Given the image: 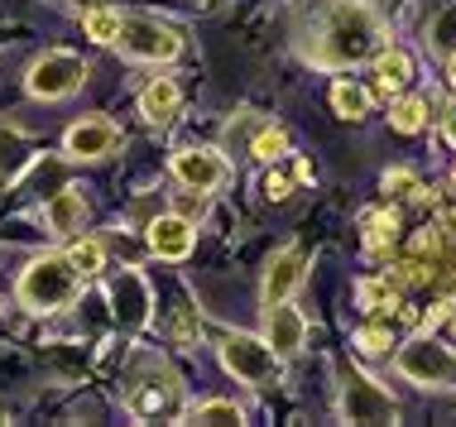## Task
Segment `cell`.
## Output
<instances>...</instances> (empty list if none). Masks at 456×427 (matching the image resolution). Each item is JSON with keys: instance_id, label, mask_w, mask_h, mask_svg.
Segmentation results:
<instances>
[{"instance_id": "6da1fadb", "label": "cell", "mask_w": 456, "mask_h": 427, "mask_svg": "<svg viewBox=\"0 0 456 427\" xmlns=\"http://www.w3.org/2000/svg\"><path fill=\"white\" fill-rule=\"evenodd\" d=\"M375 48H379L375 15L361 10V5H337L322 20V29L313 34L307 58H313L317 68H351V63H361V58H370Z\"/></svg>"}, {"instance_id": "7a4b0ae2", "label": "cell", "mask_w": 456, "mask_h": 427, "mask_svg": "<svg viewBox=\"0 0 456 427\" xmlns=\"http://www.w3.org/2000/svg\"><path fill=\"white\" fill-rule=\"evenodd\" d=\"M72 293H77V270H72L68 254H44V260H34L20 278V298H24V308H34V312L68 308Z\"/></svg>"}, {"instance_id": "3957f363", "label": "cell", "mask_w": 456, "mask_h": 427, "mask_svg": "<svg viewBox=\"0 0 456 427\" xmlns=\"http://www.w3.org/2000/svg\"><path fill=\"white\" fill-rule=\"evenodd\" d=\"M221 365H226L231 375H236L240 384H250V389H265V384H274L279 380V365H283V356L269 341H260V336H226L221 341Z\"/></svg>"}, {"instance_id": "277c9868", "label": "cell", "mask_w": 456, "mask_h": 427, "mask_svg": "<svg viewBox=\"0 0 456 427\" xmlns=\"http://www.w3.org/2000/svg\"><path fill=\"white\" fill-rule=\"evenodd\" d=\"M120 53L126 58H144V63H168V58H178L183 39L168 24L159 20H120V34H116Z\"/></svg>"}, {"instance_id": "5b68a950", "label": "cell", "mask_w": 456, "mask_h": 427, "mask_svg": "<svg viewBox=\"0 0 456 427\" xmlns=\"http://www.w3.org/2000/svg\"><path fill=\"white\" fill-rule=\"evenodd\" d=\"M399 370L409 375L413 384H433V389L456 384V356L447 346H437V341H428V336H418L399 350Z\"/></svg>"}, {"instance_id": "8992f818", "label": "cell", "mask_w": 456, "mask_h": 427, "mask_svg": "<svg viewBox=\"0 0 456 427\" xmlns=\"http://www.w3.org/2000/svg\"><path fill=\"white\" fill-rule=\"evenodd\" d=\"M82 77H87V63H82L77 53L53 48V53L34 58V68H29V92L44 96V101H58V96H72V92H77Z\"/></svg>"}, {"instance_id": "52a82bcc", "label": "cell", "mask_w": 456, "mask_h": 427, "mask_svg": "<svg viewBox=\"0 0 456 427\" xmlns=\"http://www.w3.org/2000/svg\"><path fill=\"white\" fill-rule=\"evenodd\" d=\"M341 413H346V423H394L399 418L394 399L361 370H351L346 380H341Z\"/></svg>"}, {"instance_id": "ba28073f", "label": "cell", "mask_w": 456, "mask_h": 427, "mask_svg": "<svg viewBox=\"0 0 456 427\" xmlns=\"http://www.w3.org/2000/svg\"><path fill=\"white\" fill-rule=\"evenodd\" d=\"M174 178L192 192H212V188L226 182V158H221L216 149H183L174 158Z\"/></svg>"}, {"instance_id": "9c48e42d", "label": "cell", "mask_w": 456, "mask_h": 427, "mask_svg": "<svg viewBox=\"0 0 456 427\" xmlns=\"http://www.w3.org/2000/svg\"><path fill=\"white\" fill-rule=\"evenodd\" d=\"M110 302H116V322L120 326H144L154 308V293L134 270H120V278L110 284Z\"/></svg>"}, {"instance_id": "30bf717a", "label": "cell", "mask_w": 456, "mask_h": 427, "mask_svg": "<svg viewBox=\"0 0 456 427\" xmlns=\"http://www.w3.org/2000/svg\"><path fill=\"white\" fill-rule=\"evenodd\" d=\"M303 270H307V254H303L298 246L279 250L274 260H269V270H265V308L289 302V293L303 284Z\"/></svg>"}, {"instance_id": "8fae6325", "label": "cell", "mask_w": 456, "mask_h": 427, "mask_svg": "<svg viewBox=\"0 0 456 427\" xmlns=\"http://www.w3.org/2000/svg\"><path fill=\"white\" fill-rule=\"evenodd\" d=\"M303 336H307V322L298 308H289V302H274L265 317V341L279 350V356H298L303 350Z\"/></svg>"}, {"instance_id": "7c38bea8", "label": "cell", "mask_w": 456, "mask_h": 427, "mask_svg": "<svg viewBox=\"0 0 456 427\" xmlns=\"http://www.w3.org/2000/svg\"><path fill=\"white\" fill-rule=\"evenodd\" d=\"M150 250L159 260H188L192 254V226L188 216H159L150 226Z\"/></svg>"}, {"instance_id": "4fadbf2b", "label": "cell", "mask_w": 456, "mask_h": 427, "mask_svg": "<svg viewBox=\"0 0 456 427\" xmlns=\"http://www.w3.org/2000/svg\"><path fill=\"white\" fill-rule=\"evenodd\" d=\"M116 125L110 120H82V125L68 130V154L72 158H106L116 149Z\"/></svg>"}, {"instance_id": "5bb4252c", "label": "cell", "mask_w": 456, "mask_h": 427, "mask_svg": "<svg viewBox=\"0 0 456 427\" xmlns=\"http://www.w3.org/2000/svg\"><path fill=\"white\" fill-rule=\"evenodd\" d=\"M375 77H379V87H385V92H403L413 82L409 53H403V48H385V53L375 58Z\"/></svg>"}, {"instance_id": "9a60e30c", "label": "cell", "mask_w": 456, "mask_h": 427, "mask_svg": "<svg viewBox=\"0 0 456 427\" xmlns=\"http://www.w3.org/2000/svg\"><path fill=\"white\" fill-rule=\"evenodd\" d=\"M44 216H48V226L58 230V236H72V230L82 226V192H72V188H63L53 202L44 206Z\"/></svg>"}, {"instance_id": "2e32d148", "label": "cell", "mask_w": 456, "mask_h": 427, "mask_svg": "<svg viewBox=\"0 0 456 427\" xmlns=\"http://www.w3.org/2000/svg\"><path fill=\"white\" fill-rule=\"evenodd\" d=\"M140 111L150 116V120H168L178 111V87H174V77H154L150 87H144L140 96Z\"/></svg>"}, {"instance_id": "e0dca14e", "label": "cell", "mask_w": 456, "mask_h": 427, "mask_svg": "<svg viewBox=\"0 0 456 427\" xmlns=\"http://www.w3.org/2000/svg\"><path fill=\"white\" fill-rule=\"evenodd\" d=\"M355 298H361L365 312H385L399 302V284H389V278H365V284L355 288Z\"/></svg>"}, {"instance_id": "ac0fdd59", "label": "cell", "mask_w": 456, "mask_h": 427, "mask_svg": "<svg viewBox=\"0 0 456 427\" xmlns=\"http://www.w3.org/2000/svg\"><path fill=\"white\" fill-rule=\"evenodd\" d=\"M423 116H428V101L423 96H403V101L389 106V125L403 130V135H413V130H423Z\"/></svg>"}, {"instance_id": "d6986e66", "label": "cell", "mask_w": 456, "mask_h": 427, "mask_svg": "<svg viewBox=\"0 0 456 427\" xmlns=\"http://www.w3.org/2000/svg\"><path fill=\"white\" fill-rule=\"evenodd\" d=\"M331 106H337L346 120H361L370 111V92L355 87V82H337V87H331Z\"/></svg>"}, {"instance_id": "ffe728a7", "label": "cell", "mask_w": 456, "mask_h": 427, "mask_svg": "<svg viewBox=\"0 0 456 427\" xmlns=\"http://www.w3.org/2000/svg\"><path fill=\"white\" fill-rule=\"evenodd\" d=\"M365 246L375 250V254H385V250L399 246V216H394V212L370 216V236H365Z\"/></svg>"}, {"instance_id": "44dd1931", "label": "cell", "mask_w": 456, "mask_h": 427, "mask_svg": "<svg viewBox=\"0 0 456 427\" xmlns=\"http://www.w3.org/2000/svg\"><path fill=\"white\" fill-rule=\"evenodd\" d=\"M82 29H87V39H96V44H116L120 15L116 10H87V15H82Z\"/></svg>"}, {"instance_id": "7402d4cb", "label": "cell", "mask_w": 456, "mask_h": 427, "mask_svg": "<svg viewBox=\"0 0 456 427\" xmlns=\"http://www.w3.org/2000/svg\"><path fill=\"white\" fill-rule=\"evenodd\" d=\"M68 260H72V270H77L82 278H92V274H102V264H106V254L96 240H77V246L68 250Z\"/></svg>"}, {"instance_id": "603a6c76", "label": "cell", "mask_w": 456, "mask_h": 427, "mask_svg": "<svg viewBox=\"0 0 456 427\" xmlns=\"http://www.w3.org/2000/svg\"><path fill=\"white\" fill-rule=\"evenodd\" d=\"M192 423H245V413L226 399H212V404H197L192 408Z\"/></svg>"}, {"instance_id": "cb8c5ba5", "label": "cell", "mask_w": 456, "mask_h": 427, "mask_svg": "<svg viewBox=\"0 0 456 427\" xmlns=\"http://www.w3.org/2000/svg\"><path fill=\"white\" fill-rule=\"evenodd\" d=\"M385 192H389L394 202H409V197H418L423 188H418V178L409 173V168H389V173H385Z\"/></svg>"}, {"instance_id": "d4e9b609", "label": "cell", "mask_w": 456, "mask_h": 427, "mask_svg": "<svg viewBox=\"0 0 456 427\" xmlns=\"http://www.w3.org/2000/svg\"><path fill=\"white\" fill-rule=\"evenodd\" d=\"M283 154H289V135H283V130H260V135H255V158L274 164Z\"/></svg>"}, {"instance_id": "484cf974", "label": "cell", "mask_w": 456, "mask_h": 427, "mask_svg": "<svg viewBox=\"0 0 456 427\" xmlns=\"http://www.w3.org/2000/svg\"><path fill=\"white\" fill-rule=\"evenodd\" d=\"M433 44L456 53V10H442V20H437V29H433Z\"/></svg>"}, {"instance_id": "4316f807", "label": "cell", "mask_w": 456, "mask_h": 427, "mask_svg": "<svg viewBox=\"0 0 456 427\" xmlns=\"http://www.w3.org/2000/svg\"><path fill=\"white\" fill-rule=\"evenodd\" d=\"M355 341H361V350H370V356H375V350L389 346V332H385V326H365V332L355 336Z\"/></svg>"}, {"instance_id": "83f0119b", "label": "cell", "mask_w": 456, "mask_h": 427, "mask_svg": "<svg viewBox=\"0 0 456 427\" xmlns=\"http://www.w3.org/2000/svg\"><path fill=\"white\" fill-rule=\"evenodd\" d=\"M442 140L456 149V106H447V111H442Z\"/></svg>"}, {"instance_id": "f1b7e54d", "label": "cell", "mask_w": 456, "mask_h": 427, "mask_svg": "<svg viewBox=\"0 0 456 427\" xmlns=\"http://www.w3.org/2000/svg\"><path fill=\"white\" fill-rule=\"evenodd\" d=\"M265 188H269V197H274V202H283V197H289V182H283V178H269Z\"/></svg>"}, {"instance_id": "f546056e", "label": "cell", "mask_w": 456, "mask_h": 427, "mask_svg": "<svg viewBox=\"0 0 456 427\" xmlns=\"http://www.w3.org/2000/svg\"><path fill=\"white\" fill-rule=\"evenodd\" d=\"M447 77H452V87H456V53H452V68H447Z\"/></svg>"}, {"instance_id": "4dcf8cb0", "label": "cell", "mask_w": 456, "mask_h": 427, "mask_svg": "<svg viewBox=\"0 0 456 427\" xmlns=\"http://www.w3.org/2000/svg\"><path fill=\"white\" fill-rule=\"evenodd\" d=\"M452 206H456V178H452Z\"/></svg>"}, {"instance_id": "1f68e13d", "label": "cell", "mask_w": 456, "mask_h": 427, "mask_svg": "<svg viewBox=\"0 0 456 427\" xmlns=\"http://www.w3.org/2000/svg\"><path fill=\"white\" fill-rule=\"evenodd\" d=\"M452 322H456V312H452Z\"/></svg>"}]
</instances>
